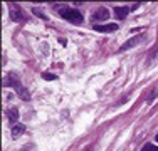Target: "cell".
Listing matches in <instances>:
<instances>
[{
	"instance_id": "13",
	"label": "cell",
	"mask_w": 158,
	"mask_h": 151,
	"mask_svg": "<svg viewBox=\"0 0 158 151\" xmlns=\"http://www.w3.org/2000/svg\"><path fill=\"white\" fill-rule=\"evenodd\" d=\"M32 12H34V14H37V15H39V17H40V18H46V15H44L42 12H40V10H39V9H34V10H32Z\"/></svg>"
},
{
	"instance_id": "14",
	"label": "cell",
	"mask_w": 158,
	"mask_h": 151,
	"mask_svg": "<svg viewBox=\"0 0 158 151\" xmlns=\"http://www.w3.org/2000/svg\"><path fill=\"white\" fill-rule=\"evenodd\" d=\"M156 143H158V134H156Z\"/></svg>"
},
{
	"instance_id": "5",
	"label": "cell",
	"mask_w": 158,
	"mask_h": 151,
	"mask_svg": "<svg viewBox=\"0 0 158 151\" xmlns=\"http://www.w3.org/2000/svg\"><path fill=\"white\" fill-rule=\"evenodd\" d=\"M94 20H106L108 17H110V12H108V9H104V7H101V9H98L94 12Z\"/></svg>"
},
{
	"instance_id": "4",
	"label": "cell",
	"mask_w": 158,
	"mask_h": 151,
	"mask_svg": "<svg viewBox=\"0 0 158 151\" xmlns=\"http://www.w3.org/2000/svg\"><path fill=\"white\" fill-rule=\"evenodd\" d=\"M94 30H96V32H103V34H108V32H114V30H118V25H116V24L94 25Z\"/></svg>"
},
{
	"instance_id": "3",
	"label": "cell",
	"mask_w": 158,
	"mask_h": 151,
	"mask_svg": "<svg viewBox=\"0 0 158 151\" xmlns=\"http://www.w3.org/2000/svg\"><path fill=\"white\" fill-rule=\"evenodd\" d=\"M3 86H5V88L9 86V88H17V89H20V84H19V79H17L15 74H9V76H7Z\"/></svg>"
},
{
	"instance_id": "10",
	"label": "cell",
	"mask_w": 158,
	"mask_h": 151,
	"mask_svg": "<svg viewBox=\"0 0 158 151\" xmlns=\"http://www.w3.org/2000/svg\"><path fill=\"white\" fill-rule=\"evenodd\" d=\"M141 151H158V146H155V145H145L141 148Z\"/></svg>"
},
{
	"instance_id": "1",
	"label": "cell",
	"mask_w": 158,
	"mask_h": 151,
	"mask_svg": "<svg viewBox=\"0 0 158 151\" xmlns=\"http://www.w3.org/2000/svg\"><path fill=\"white\" fill-rule=\"evenodd\" d=\"M59 15H61L62 18H66V20L73 22V24H81V22H82V15L76 9H67V7H62V9L59 10Z\"/></svg>"
},
{
	"instance_id": "12",
	"label": "cell",
	"mask_w": 158,
	"mask_h": 151,
	"mask_svg": "<svg viewBox=\"0 0 158 151\" xmlns=\"http://www.w3.org/2000/svg\"><path fill=\"white\" fill-rule=\"evenodd\" d=\"M19 96H20V97H24V99H29V94H27V91H25V89H19Z\"/></svg>"
},
{
	"instance_id": "7",
	"label": "cell",
	"mask_w": 158,
	"mask_h": 151,
	"mask_svg": "<svg viewBox=\"0 0 158 151\" xmlns=\"http://www.w3.org/2000/svg\"><path fill=\"white\" fill-rule=\"evenodd\" d=\"M10 17H12V20H17V22L25 20V17H24V14H22V10H19V9H12V10H10Z\"/></svg>"
},
{
	"instance_id": "11",
	"label": "cell",
	"mask_w": 158,
	"mask_h": 151,
	"mask_svg": "<svg viewBox=\"0 0 158 151\" xmlns=\"http://www.w3.org/2000/svg\"><path fill=\"white\" fill-rule=\"evenodd\" d=\"M42 77L46 79V81H54V79H57L54 74H49V72H44V74H42Z\"/></svg>"
},
{
	"instance_id": "6",
	"label": "cell",
	"mask_w": 158,
	"mask_h": 151,
	"mask_svg": "<svg viewBox=\"0 0 158 151\" xmlns=\"http://www.w3.org/2000/svg\"><path fill=\"white\" fill-rule=\"evenodd\" d=\"M128 14H130V9H128V7H116L114 9L116 18H125Z\"/></svg>"
},
{
	"instance_id": "2",
	"label": "cell",
	"mask_w": 158,
	"mask_h": 151,
	"mask_svg": "<svg viewBox=\"0 0 158 151\" xmlns=\"http://www.w3.org/2000/svg\"><path fill=\"white\" fill-rule=\"evenodd\" d=\"M143 40V35H138V37H133V39H130V40H126L125 44L119 47V52H123V51H128V49H131V47H135V45H138Z\"/></svg>"
},
{
	"instance_id": "9",
	"label": "cell",
	"mask_w": 158,
	"mask_h": 151,
	"mask_svg": "<svg viewBox=\"0 0 158 151\" xmlns=\"http://www.w3.org/2000/svg\"><path fill=\"white\" fill-rule=\"evenodd\" d=\"M24 131H25V128L22 126V124H15V126L12 128V138H14V139H17L19 136L24 133Z\"/></svg>"
},
{
	"instance_id": "8",
	"label": "cell",
	"mask_w": 158,
	"mask_h": 151,
	"mask_svg": "<svg viewBox=\"0 0 158 151\" xmlns=\"http://www.w3.org/2000/svg\"><path fill=\"white\" fill-rule=\"evenodd\" d=\"M7 118H9V123H15V121L19 119V111H17V108H12V109H9L7 111Z\"/></svg>"
}]
</instances>
